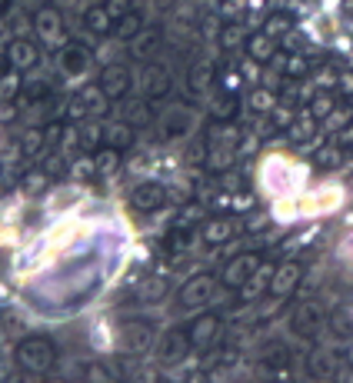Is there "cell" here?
Wrapping results in <instances>:
<instances>
[{
    "label": "cell",
    "mask_w": 353,
    "mask_h": 383,
    "mask_svg": "<svg viewBox=\"0 0 353 383\" xmlns=\"http://www.w3.org/2000/svg\"><path fill=\"white\" fill-rule=\"evenodd\" d=\"M300 263H293V260H287V263H280L274 270V276H270V297H276V300H283V297H290L293 290H297V283H300Z\"/></svg>",
    "instance_id": "cell-1"
},
{
    "label": "cell",
    "mask_w": 353,
    "mask_h": 383,
    "mask_svg": "<svg viewBox=\"0 0 353 383\" xmlns=\"http://www.w3.org/2000/svg\"><path fill=\"white\" fill-rule=\"evenodd\" d=\"M214 290H217L214 276H194L184 290V304H190V306L210 304V300H214Z\"/></svg>",
    "instance_id": "cell-2"
},
{
    "label": "cell",
    "mask_w": 353,
    "mask_h": 383,
    "mask_svg": "<svg viewBox=\"0 0 353 383\" xmlns=\"http://www.w3.org/2000/svg\"><path fill=\"white\" fill-rule=\"evenodd\" d=\"M260 267V257H253V253H244V257H237V260L227 267V274H223V280L230 283V287H244L246 280H250V274Z\"/></svg>",
    "instance_id": "cell-3"
},
{
    "label": "cell",
    "mask_w": 353,
    "mask_h": 383,
    "mask_svg": "<svg viewBox=\"0 0 353 383\" xmlns=\"http://www.w3.org/2000/svg\"><path fill=\"white\" fill-rule=\"evenodd\" d=\"M130 87V74L123 67H107L104 70V80H100V91L107 97H123V91Z\"/></svg>",
    "instance_id": "cell-4"
},
{
    "label": "cell",
    "mask_w": 353,
    "mask_h": 383,
    "mask_svg": "<svg viewBox=\"0 0 353 383\" xmlns=\"http://www.w3.org/2000/svg\"><path fill=\"white\" fill-rule=\"evenodd\" d=\"M337 203H340V190H337V187H334V190H330V187H323L320 194L300 200V210H304V214H313V210H334Z\"/></svg>",
    "instance_id": "cell-5"
},
{
    "label": "cell",
    "mask_w": 353,
    "mask_h": 383,
    "mask_svg": "<svg viewBox=\"0 0 353 383\" xmlns=\"http://www.w3.org/2000/svg\"><path fill=\"white\" fill-rule=\"evenodd\" d=\"M323 320V310L320 304H300L297 310H293V330H313V327H320Z\"/></svg>",
    "instance_id": "cell-6"
},
{
    "label": "cell",
    "mask_w": 353,
    "mask_h": 383,
    "mask_svg": "<svg viewBox=\"0 0 353 383\" xmlns=\"http://www.w3.org/2000/svg\"><path fill=\"white\" fill-rule=\"evenodd\" d=\"M190 123H194V114L184 107H173L164 114V130H167V137H180L190 130Z\"/></svg>",
    "instance_id": "cell-7"
},
{
    "label": "cell",
    "mask_w": 353,
    "mask_h": 383,
    "mask_svg": "<svg viewBox=\"0 0 353 383\" xmlns=\"http://www.w3.org/2000/svg\"><path fill=\"white\" fill-rule=\"evenodd\" d=\"M233 230H237L233 220H220V217H217V220H207V224H203V233H200V237H203L207 244H223V240L233 237Z\"/></svg>",
    "instance_id": "cell-8"
},
{
    "label": "cell",
    "mask_w": 353,
    "mask_h": 383,
    "mask_svg": "<svg viewBox=\"0 0 353 383\" xmlns=\"http://www.w3.org/2000/svg\"><path fill=\"white\" fill-rule=\"evenodd\" d=\"M130 200H134V207H137V210H154V207L164 203V190H160L157 184H143V187H137V190L130 194Z\"/></svg>",
    "instance_id": "cell-9"
},
{
    "label": "cell",
    "mask_w": 353,
    "mask_h": 383,
    "mask_svg": "<svg viewBox=\"0 0 353 383\" xmlns=\"http://www.w3.org/2000/svg\"><path fill=\"white\" fill-rule=\"evenodd\" d=\"M246 50H250V57L253 61H274V54H276V44H274V37L263 31V33H253L250 37V44H246Z\"/></svg>",
    "instance_id": "cell-10"
},
{
    "label": "cell",
    "mask_w": 353,
    "mask_h": 383,
    "mask_svg": "<svg viewBox=\"0 0 353 383\" xmlns=\"http://www.w3.org/2000/svg\"><path fill=\"white\" fill-rule=\"evenodd\" d=\"M20 360H24L27 367H47V364L54 360V353H50V347H47V343H37V340H31V343H24Z\"/></svg>",
    "instance_id": "cell-11"
},
{
    "label": "cell",
    "mask_w": 353,
    "mask_h": 383,
    "mask_svg": "<svg viewBox=\"0 0 353 383\" xmlns=\"http://www.w3.org/2000/svg\"><path fill=\"white\" fill-rule=\"evenodd\" d=\"M157 40H160V37H157L154 31L137 33V37H134V44H130V54H134L137 61H150V57L157 54Z\"/></svg>",
    "instance_id": "cell-12"
},
{
    "label": "cell",
    "mask_w": 353,
    "mask_h": 383,
    "mask_svg": "<svg viewBox=\"0 0 353 383\" xmlns=\"http://www.w3.org/2000/svg\"><path fill=\"white\" fill-rule=\"evenodd\" d=\"M207 160H210V167H214V170L230 167L233 160H237V147H233L230 140H227V143H214L210 153H207Z\"/></svg>",
    "instance_id": "cell-13"
},
{
    "label": "cell",
    "mask_w": 353,
    "mask_h": 383,
    "mask_svg": "<svg viewBox=\"0 0 353 383\" xmlns=\"http://www.w3.org/2000/svg\"><path fill=\"white\" fill-rule=\"evenodd\" d=\"M123 337H127V340H120L123 350H143V347H147V337H150V330L140 327V323H134V327H123Z\"/></svg>",
    "instance_id": "cell-14"
},
{
    "label": "cell",
    "mask_w": 353,
    "mask_h": 383,
    "mask_svg": "<svg viewBox=\"0 0 353 383\" xmlns=\"http://www.w3.org/2000/svg\"><path fill=\"white\" fill-rule=\"evenodd\" d=\"M37 31L44 40H54L57 31H61V14L57 10H44V14H37Z\"/></svg>",
    "instance_id": "cell-15"
},
{
    "label": "cell",
    "mask_w": 353,
    "mask_h": 383,
    "mask_svg": "<svg viewBox=\"0 0 353 383\" xmlns=\"http://www.w3.org/2000/svg\"><path fill=\"white\" fill-rule=\"evenodd\" d=\"M334 107H337V100H334L330 93H317V97H310V117H313V120H327Z\"/></svg>",
    "instance_id": "cell-16"
},
{
    "label": "cell",
    "mask_w": 353,
    "mask_h": 383,
    "mask_svg": "<svg viewBox=\"0 0 353 383\" xmlns=\"http://www.w3.org/2000/svg\"><path fill=\"white\" fill-rule=\"evenodd\" d=\"M110 20H113V17L107 14V7H91V10H87V27L97 31V33H107Z\"/></svg>",
    "instance_id": "cell-17"
},
{
    "label": "cell",
    "mask_w": 353,
    "mask_h": 383,
    "mask_svg": "<svg viewBox=\"0 0 353 383\" xmlns=\"http://www.w3.org/2000/svg\"><path fill=\"white\" fill-rule=\"evenodd\" d=\"M214 334H217V320H214V317H203V320L194 327V334H190V337H194L197 347H207V343L214 340Z\"/></svg>",
    "instance_id": "cell-18"
},
{
    "label": "cell",
    "mask_w": 353,
    "mask_h": 383,
    "mask_svg": "<svg viewBox=\"0 0 353 383\" xmlns=\"http://www.w3.org/2000/svg\"><path fill=\"white\" fill-rule=\"evenodd\" d=\"M187 350V340L184 334H167V340H164V347H160V353L167 357V360H180Z\"/></svg>",
    "instance_id": "cell-19"
},
{
    "label": "cell",
    "mask_w": 353,
    "mask_h": 383,
    "mask_svg": "<svg viewBox=\"0 0 353 383\" xmlns=\"http://www.w3.org/2000/svg\"><path fill=\"white\" fill-rule=\"evenodd\" d=\"M250 107L257 110V114H270V110L276 107V97L267 91V87H260V91L250 93Z\"/></svg>",
    "instance_id": "cell-20"
},
{
    "label": "cell",
    "mask_w": 353,
    "mask_h": 383,
    "mask_svg": "<svg viewBox=\"0 0 353 383\" xmlns=\"http://www.w3.org/2000/svg\"><path fill=\"white\" fill-rule=\"evenodd\" d=\"M10 57H14L17 67H31V63L37 61V50H33V47L27 44V40H17L14 50H10Z\"/></svg>",
    "instance_id": "cell-21"
},
{
    "label": "cell",
    "mask_w": 353,
    "mask_h": 383,
    "mask_svg": "<svg viewBox=\"0 0 353 383\" xmlns=\"http://www.w3.org/2000/svg\"><path fill=\"white\" fill-rule=\"evenodd\" d=\"M117 20H120V27H117V33H120V37H130V40H134V37L140 33V14L127 10V14L117 17Z\"/></svg>",
    "instance_id": "cell-22"
},
{
    "label": "cell",
    "mask_w": 353,
    "mask_h": 383,
    "mask_svg": "<svg viewBox=\"0 0 353 383\" xmlns=\"http://www.w3.org/2000/svg\"><path fill=\"white\" fill-rule=\"evenodd\" d=\"M246 37V27L244 24H230V27H223V33H220V44L223 47H240V40Z\"/></svg>",
    "instance_id": "cell-23"
},
{
    "label": "cell",
    "mask_w": 353,
    "mask_h": 383,
    "mask_svg": "<svg viewBox=\"0 0 353 383\" xmlns=\"http://www.w3.org/2000/svg\"><path fill=\"white\" fill-rule=\"evenodd\" d=\"M104 137H107L110 143H113V147L120 150L123 143H130V137H134V134H130V127H123V123H117V127H107V130H104Z\"/></svg>",
    "instance_id": "cell-24"
},
{
    "label": "cell",
    "mask_w": 353,
    "mask_h": 383,
    "mask_svg": "<svg viewBox=\"0 0 353 383\" xmlns=\"http://www.w3.org/2000/svg\"><path fill=\"white\" fill-rule=\"evenodd\" d=\"M313 130H317V127H313V117H304V120H293L290 123V137L293 140H310L313 137Z\"/></svg>",
    "instance_id": "cell-25"
},
{
    "label": "cell",
    "mask_w": 353,
    "mask_h": 383,
    "mask_svg": "<svg viewBox=\"0 0 353 383\" xmlns=\"http://www.w3.org/2000/svg\"><path fill=\"white\" fill-rule=\"evenodd\" d=\"M317 157H320L323 167H340V164H343V147H340V143H334V147H323Z\"/></svg>",
    "instance_id": "cell-26"
},
{
    "label": "cell",
    "mask_w": 353,
    "mask_h": 383,
    "mask_svg": "<svg viewBox=\"0 0 353 383\" xmlns=\"http://www.w3.org/2000/svg\"><path fill=\"white\" fill-rule=\"evenodd\" d=\"M283 70H287L290 77H304V74H307V61H304V57L293 50L290 57H287V63H283Z\"/></svg>",
    "instance_id": "cell-27"
},
{
    "label": "cell",
    "mask_w": 353,
    "mask_h": 383,
    "mask_svg": "<svg viewBox=\"0 0 353 383\" xmlns=\"http://www.w3.org/2000/svg\"><path fill=\"white\" fill-rule=\"evenodd\" d=\"M313 370H317L320 377H327V370L334 373V353H327V350H317V353H313Z\"/></svg>",
    "instance_id": "cell-28"
},
{
    "label": "cell",
    "mask_w": 353,
    "mask_h": 383,
    "mask_svg": "<svg viewBox=\"0 0 353 383\" xmlns=\"http://www.w3.org/2000/svg\"><path fill=\"white\" fill-rule=\"evenodd\" d=\"M287 31H290V20H287L283 14H274L270 20H267V33H270V37H276V33H287Z\"/></svg>",
    "instance_id": "cell-29"
},
{
    "label": "cell",
    "mask_w": 353,
    "mask_h": 383,
    "mask_svg": "<svg viewBox=\"0 0 353 383\" xmlns=\"http://www.w3.org/2000/svg\"><path fill=\"white\" fill-rule=\"evenodd\" d=\"M214 110L220 114V117H230L233 110H237V97H233V93H223V100H217Z\"/></svg>",
    "instance_id": "cell-30"
},
{
    "label": "cell",
    "mask_w": 353,
    "mask_h": 383,
    "mask_svg": "<svg viewBox=\"0 0 353 383\" xmlns=\"http://www.w3.org/2000/svg\"><path fill=\"white\" fill-rule=\"evenodd\" d=\"M190 84H194V87H207V84H210V67H207V63L194 67V74H190Z\"/></svg>",
    "instance_id": "cell-31"
},
{
    "label": "cell",
    "mask_w": 353,
    "mask_h": 383,
    "mask_svg": "<svg viewBox=\"0 0 353 383\" xmlns=\"http://www.w3.org/2000/svg\"><path fill=\"white\" fill-rule=\"evenodd\" d=\"M104 7H107V14H110V17H123L127 10H130V0H107Z\"/></svg>",
    "instance_id": "cell-32"
},
{
    "label": "cell",
    "mask_w": 353,
    "mask_h": 383,
    "mask_svg": "<svg viewBox=\"0 0 353 383\" xmlns=\"http://www.w3.org/2000/svg\"><path fill=\"white\" fill-rule=\"evenodd\" d=\"M44 143V134L40 130H31L27 137H24V147H27V153H37V147Z\"/></svg>",
    "instance_id": "cell-33"
},
{
    "label": "cell",
    "mask_w": 353,
    "mask_h": 383,
    "mask_svg": "<svg viewBox=\"0 0 353 383\" xmlns=\"http://www.w3.org/2000/svg\"><path fill=\"white\" fill-rule=\"evenodd\" d=\"M350 357H353V350H350Z\"/></svg>",
    "instance_id": "cell-34"
}]
</instances>
